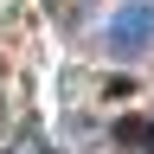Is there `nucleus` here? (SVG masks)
Masks as SVG:
<instances>
[{
  "label": "nucleus",
  "instance_id": "1",
  "mask_svg": "<svg viewBox=\"0 0 154 154\" xmlns=\"http://www.w3.org/2000/svg\"><path fill=\"white\" fill-rule=\"evenodd\" d=\"M154 38V0H122V13L109 19V45L116 51H141Z\"/></svg>",
  "mask_w": 154,
  "mask_h": 154
},
{
  "label": "nucleus",
  "instance_id": "2",
  "mask_svg": "<svg viewBox=\"0 0 154 154\" xmlns=\"http://www.w3.org/2000/svg\"><path fill=\"white\" fill-rule=\"evenodd\" d=\"M116 148H122V154H154V122H148V116L116 122Z\"/></svg>",
  "mask_w": 154,
  "mask_h": 154
}]
</instances>
